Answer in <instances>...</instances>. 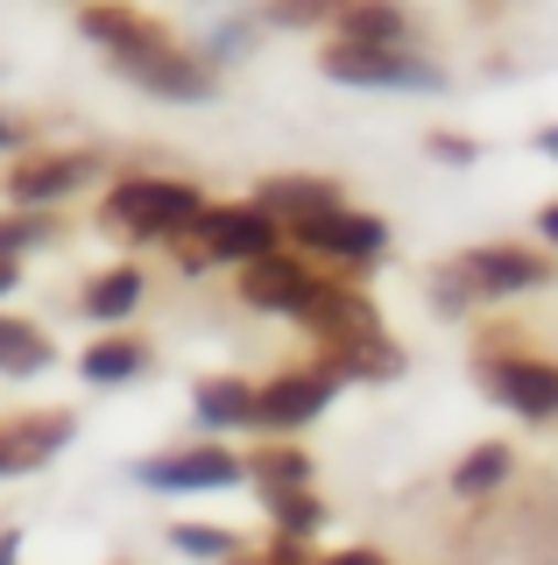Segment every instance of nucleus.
Masks as SVG:
<instances>
[{
    "label": "nucleus",
    "instance_id": "nucleus-1",
    "mask_svg": "<svg viewBox=\"0 0 558 565\" xmlns=\"http://www.w3.org/2000/svg\"><path fill=\"white\" fill-rule=\"evenodd\" d=\"M78 35L93 50H107V57L120 64V78H135L155 99H178V106L213 99V64L191 57L178 35H170L163 22H149L142 8H120V0H85Z\"/></svg>",
    "mask_w": 558,
    "mask_h": 565
},
{
    "label": "nucleus",
    "instance_id": "nucleus-2",
    "mask_svg": "<svg viewBox=\"0 0 558 565\" xmlns=\"http://www.w3.org/2000/svg\"><path fill=\"white\" fill-rule=\"evenodd\" d=\"M551 282V262L530 255V247H466L452 269L431 282V297H439L446 311H466V305H487V297H523V290H545Z\"/></svg>",
    "mask_w": 558,
    "mask_h": 565
},
{
    "label": "nucleus",
    "instance_id": "nucleus-3",
    "mask_svg": "<svg viewBox=\"0 0 558 565\" xmlns=\"http://www.w3.org/2000/svg\"><path fill=\"white\" fill-rule=\"evenodd\" d=\"M198 212H205V191L184 184V177H120L107 191V226L135 241H184Z\"/></svg>",
    "mask_w": 558,
    "mask_h": 565
},
{
    "label": "nucleus",
    "instance_id": "nucleus-4",
    "mask_svg": "<svg viewBox=\"0 0 558 565\" xmlns=\"http://www.w3.org/2000/svg\"><path fill=\"white\" fill-rule=\"evenodd\" d=\"M325 78L368 85V93H439V64L417 50H375V43H325Z\"/></svg>",
    "mask_w": 558,
    "mask_h": 565
},
{
    "label": "nucleus",
    "instance_id": "nucleus-5",
    "mask_svg": "<svg viewBox=\"0 0 558 565\" xmlns=\"http://www.w3.org/2000/svg\"><path fill=\"white\" fill-rule=\"evenodd\" d=\"M191 234H198V255L205 262H255V255H276V247H283V226H276L255 199L205 205L198 220H191Z\"/></svg>",
    "mask_w": 558,
    "mask_h": 565
},
{
    "label": "nucleus",
    "instance_id": "nucleus-6",
    "mask_svg": "<svg viewBox=\"0 0 558 565\" xmlns=\"http://www.w3.org/2000/svg\"><path fill=\"white\" fill-rule=\"evenodd\" d=\"M290 234H298L304 255L340 262V269H368V262H382V247H389V226H382L375 212H354V205H333V212H319V220L290 226Z\"/></svg>",
    "mask_w": 558,
    "mask_h": 565
},
{
    "label": "nucleus",
    "instance_id": "nucleus-7",
    "mask_svg": "<svg viewBox=\"0 0 558 565\" xmlns=\"http://www.w3.org/2000/svg\"><path fill=\"white\" fill-rule=\"evenodd\" d=\"M311 297H319V269H311L304 255H290V247L240 262V305H248V311H269V318H304Z\"/></svg>",
    "mask_w": 558,
    "mask_h": 565
},
{
    "label": "nucleus",
    "instance_id": "nucleus-8",
    "mask_svg": "<svg viewBox=\"0 0 558 565\" xmlns=\"http://www.w3.org/2000/svg\"><path fill=\"white\" fill-rule=\"evenodd\" d=\"M340 396L333 367H283L255 388V424L261 431H304L311 417H325V403Z\"/></svg>",
    "mask_w": 558,
    "mask_h": 565
},
{
    "label": "nucleus",
    "instance_id": "nucleus-9",
    "mask_svg": "<svg viewBox=\"0 0 558 565\" xmlns=\"http://www.w3.org/2000/svg\"><path fill=\"white\" fill-rule=\"evenodd\" d=\"M135 481H149V488H163V494H219V488L248 481V459L226 452V446H184V452L142 459Z\"/></svg>",
    "mask_w": 558,
    "mask_h": 565
},
{
    "label": "nucleus",
    "instance_id": "nucleus-10",
    "mask_svg": "<svg viewBox=\"0 0 558 565\" xmlns=\"http://www.w3.org/2000/svg\"><path fill=\"white\" fill-rule=\"evenodd\" d=\"M99 184V156L93 149H43V156H22V163L8 170V199L14 205H64L72 191Z\"/></svg>",
    "mask_w": 558,
    "mask_h": 565
},
{
    "label": "nucleus",
    "instance_id": "nucleus-11",
    "mask_svg": "<svg viewBox=\"0 0 558 565\" xmlns=\"http://www.w3.org/2000/svg\"><path fill=\"white\" fill-rule=\"evenodd\" d=\"M298 326L319 332L333 361H340V353H354V347H368V340H389V332H382V311L361 290H346V282H319V297L304 305Z\"/></svg>",
    "mask_w": 558,
    "mask_h": 565
},
{
    "label": "nucleus",
    "instance_id": "nucleus-12",
    "mask_svg": "<svg viewBox=\"0 0 558 565\" xmlns=\"http://www.w3.org/2000/svg\"><path fill=\"white\" fill-rule=\"evenodd\" d=\"M481 388L502 403V411L545 424L558 417V367L551 361H530V353H502V361H481Z\"/></svg>",
    "mask_w": 558,
    "mask_h": 565
},
{
    "label": "nucleus",
    "instance_id": "nucleus-13",
    "mask_svg": "<svg viewBox=\"0 0 558 565\" xmlns=\"http://www.w3.org/2000/svg\"><path fill=\"white\" fill-rule=\"evenodd\" d=\"M255 205L269 212L276 226H304V220H319V212H333V205H346V199H340L333 177H261Z\"/></svg>",
    "mask_w": 558,
    "mask_h": 565
},
{
    "label": "nucleus",
    "instance_id": "nucleus-14",
    "mask_svg": "<svg viewBox=\"0 0 558 565\" xmlns=\"http://www.w3.org/2000/svg\"><path fill=\"white\" fill-rule=\"evenodd\" d=\"M72 446V417H22V424H0V473H29L43 467L50 452Z\"/></svg>",
    "mask_w": 558,
    "mask_h": 565
},
{
    "label": "nucleus",
    "instance_id": "nucleus-15",
    "mask_svg": "<svg viewBox=\"0 0 558 565\" xmlns=\"http://www.w3.org/2000/svg\"><path fill=\"white\" fill-rule=\"evenodd\" d=\"M333 43H375V50H410V14L396 0H346L333 22Z\"/></svg>",
    "mask_w": 558,
    "mask_h": 565
},
{
    "label": "nucleus",
    "instance_id": "nucleus-16",
    "mask_svg": "<svg viewBox=\"0 0 558 565\" xmlns=\"http://www.w3.org/2000/svg\"><path fill=\"white\" fill-rule=\"evenodd\" d=\"M191 417H198L205 431H240V424H255V382L205 375L198 388H191Z\"/></svg>",
    "mask_w": 558,
    "mask_h": 565
},
{
    "label": "nucleus",
    "instance_id": "nucleus-17",
    "mask_svg": "<svg viewBox=\"0 0 558 565\" xmlns=\"http://www.w3.org/2000/svg\"><path fill=\"white\" fill-rule=\"evenodd\" d=\"M43 367H50V332L29 326V318H14V311H0V375L29 382V375H43Z\"/></svg>",
    "mask_w": 558,
    "mask_h": 565
},
{
    "label": "nucleus",
    "instance_id": "nucleus-18",
    "mask_svg": "<svg viewBox=\"0 0 558 565\" xmlns=\"http://www.w3.org/2000/svg\"><path fill=\"white\" fill-rule=\"evenodd\" d=\"M149 367V347L142 340H120V332H107V340H93L85 347V361H78V375L93 382V388H120V382H135Z\"/></svg>",
    "mask_w": 558,
    "mask_h": 565
},
{
    "label": "nucleus",
    "instance_id": "nucleus-19",
    "mask_svg": "<svg viewBox=\"0 0 558 565\" xmlns=\"http://www.w3.org/2000/svg\"><path fill=\"white\" fill-rule=\"evenodd\" d=\"M142 290H149L142 269H135V262H120V269L85 282V318H93V326H120V318L142 305Z\"/></svg>",
    "mask_w": 558,
    "mask_h": 565
},
{
    "label": "nucleus",
    "instance_id": "nucleus-20",
    "mask_svg": "<svg viewBox=\"0 0 558 565\" xmlns=\"http://www.w3.org/2000/svg\"><path fill=\"white\" fill-rule=\"evenodd\" d=\"M509 467H516V452L502 446V438H487V446H474L460 467H452V494H495L509 481Z\"/></svg>",
    "mask_w": 558,
    "mask_h": 565
},
{
    "label": "nucleus",
    "instance_id": "nucleus-21",
    "mask_svg": "<svg viewBox=\"0 0 558 565\" xmlns=\"http://www.w3.org/2000/svg\"><path fill=\"white\" fill-rule=\"evenodd\" d=\"M248 473L261 481V494H283V488H311V459L298 446H261L248 459Z\"/></svg>",
    "mask_w": 558,
    "mask_h": 565
},
{
    "label": "nucleus",
    "instance_id": "nucleus-22",
    "mask_svg": "<svg viewBox=\"0 0 558 565\" xmlns=\"http://www.w3.org/2000/svg\"><path fill=\"white\" fill-rule=\"evenodd\" d=\"M261 502H269V516H276V537H311V530L325 523V502L311 488H283V494H261Z\"/></svg>",
    "mask_w": 558,
    "mask_h": 565
},
{
    "label": "nucleus",
    "instance_id": "nucleus-23",
    "mask_svg": "<svg viewBox=\"0 0 558 565\" xmlns=\"http://www.w3.org/2000/svg\"><path fill=\"white\" fill-rule=\"evenodd\" d=\"M50 234H57V220H50V212L43 205H14L8 212V220H0V255H29V247H43Z\"/></svg>",
    "mask_w": 558,
    "mask_h": 565
},
{
    "label": "nucleus",
    "instance_id": "nucleus-24",
    "mask_svg": "<svg viewBox=\"0 0 558 565\" xmlns=\"http://www.w3.org/2000/svg\"><path fill=\"white\" fill-rule=\"evenodd\" d=\"M170 544H178L184 558H205V565H226L240 552L234 530H205V523H170Z\"/></svg>",
    "mask_w": 558,
    "mask_h": 565
},
{
    "label": "nucleus",
    "instance_id": "nucleus-25",
    "mask_svg": "<svg viewBox=\"0 0 558 565\" xmlns=\"http://www.w3.org/2000/svg\"><path fill=\"white\" fill-rule=\"evenodd\" d=\"M340 14H346V0H269L261 22H276V29H325V22H340Z\"/></svg>",
    "mask_w": 558,
    "mask_h": 565
},
{
    "label": "nucleus",
    "instance_id": "nucleus-26",
    "mask_svg": "<svg viewBox=\"0 0 558 565\" xmlns=\"http://www.w3.org/2000/svg\"><path fill=\"white\" fill-rule=\"evenodd\" d=\"M425 149L439 156V163H474V141H460V135H431Z\"/></svg>",
    "mask_w": 558,
    "mask_h": 565
},
{
    "label": "nucleus",
    "instance_id": "nucleus-27",
    "mask_svg": "<svg viewBox=\"0 0 558 565\" xmlns=\"http://www.w3.org/2000/svg\"><path fill=\"white\" fill-rule=\"evenodd\" d=\"M319 565H389V558L368 552V544H354V552H333V558H319Z\"/></svg>",
    "mask_w": 558,
    "mask_h": 565
},
{
    "label": "nucleus",
    "instance_id": "nucleus-28",
    "mask_svg": "<svg viewBox=\"0 0 558 565\" xmlns=\"http://www.w3.org/2000/svg\"><path fill=\"white\" fill-rule=\"evenodd\" d=\"M0 565H22V537L14 530H0Z\"/></svg>",
    "mask_w": 558,
    "mask_h": 565
},
{
    "label": "nucleus",
    "instance_id": "nucleus-29",
    "mask_svg": "<svg viewBox=\"0 0 558 565\" xmlns=\"http://www.w3.org/2000/svg\"><path fill=\"white\" fill-rule=\"evenodd\" d=\"M537 234H545V241L558 247V205H545V212H537Z\"/></svg>",
    "mask_w": 558,
    "mask_h": 565
},
{
    "label": "nucleus",
    "instance_id": "nucleus-30",
    "mask_svg": "<svg viewBox=\"0 0 558 565\" xmlns=\"http://www.w3.org/2000/svg\"><path fill=\"white\" fill-rule=\"evenodd\" d=\"M14 282H22V262H8V255H0V297H8Z\"/></svg>",
    "mask_w": 558,
    "mask_h": 565
},
{
    "label": "nucleus",
    "instance_id": "nucleus-31",
    "mask_svg": "<svg viewBox=\"0 0 558 565\" xmlns=\"http://www.w3.org/2000/svg\"><path fill=\"white\" fill-rule=\"evenodd\" d=\"M0 149H22V128H14L8 114H0Z\"/></svg>",
    "mask_w": 558,
    "mask_h": 565
},
{
    "label": "nucleus",
    "instance_id": "nucleus-32",
    "mask_svg": "<svg viewBox=\"0 0 558 565\" xmlns=\"http://www.w3.org/2000/svg\"><path fill=\"white\" fill-rule=\"evenodd\" d=\"M537 149H545L551 163H558V128H545V135H537Z\"/></svg>",
    "mask_w": 558,
    "mask_h": 565
}]
</instances>
